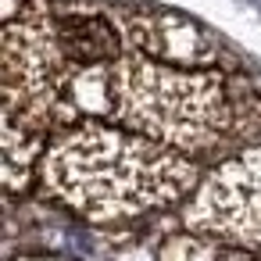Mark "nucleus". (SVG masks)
I'll return each mask as SVG.
<instances>
[{
	"instance_id": "obj_1",
	"label": "nucleus",
	"mask_w": 261,
	"mask_h": 261,
	"mask_svg": "<svg viewBox=\"0 0 261 261\" xmlns=\"http://www.w3.org/2000/svg\"><path fill=\"white\" fill-rule=\"evenodd\" d=\"M4 190L36 186V161L50 133L75 122H108L200 161L243 147L236 83L222 47L175 11L133 8L129 40L104 58L61 61L4 33Z\"/></svg>"
},
{
	"instance_id": "obj_5",
	"label": "nucleus",
	"mask_w": 261,
	"mask_h": 261,
	"mask_svg": "<svg viewBox=\"0 0 261 261\" xmlns=\"http://www.w3.org/2000/svg\"><path fill=\"white\" fill-rule=\"evenodd\" d=\"M15 261H68V257H15Z\"/></svg>"
},
{
	"instance_id": "obj_3",
	"label": "nucleus",
	"mask_w": 261,
	"mask_h": 261,
	"mask_svg": "<svg viewBox=\"0 0 261 261\" xmlns=\"http://www.w3.org/2000/svg\"><path fill=\"white\" fill-rule=\"evenodd\" d=\"M179 222L190 232L261 250V143L215 161L179 204Z\"/></svg>"
},
{
	"instance_id": "obj_2",
	"label": "nucleus",
	"mask_w": 261,
	"mask_h": 261,
	"mask_svg": "<svg viewBox=\"0 0 261 261\" xmlns=\"http://www.w3.org/2000/svg\"><path fill=\"white\" fill-rule=\"evenodd\" d=\"M204 172L200 158L154 136L108 122H75L47 136L33 190L93 225H118L179 207Z\"/></svg>"
},
{
	"instance_id": "obj_4",
	"label": "nucleus",
	"mask_w": 261,
	"mask_h": 261,
	"mask_svg": "<svg viewBox=\"0 0 261 261\" xmlns=\"http://www.w3.org/2000/svg\"><path fill=\"white\" fill-rule=\"evenodd\" d=\"M158 261H261V250L182 229L158 247Z\"/></svg>"
}]
</instances>
